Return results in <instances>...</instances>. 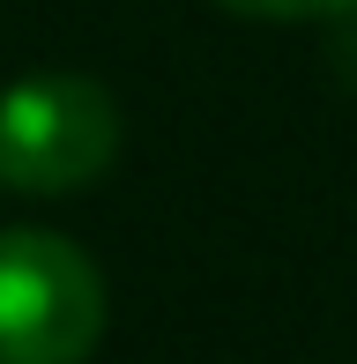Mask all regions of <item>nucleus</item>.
<instances>
[{
	"instance_id": "obj_1",
	"label": "nucleus",
	"mask_w": 357,
	"mask_h": 364,
	"mask_svg": "<svg viewBox=\"0 0 357 364\" xmlns=\"http://www.w3.org/2000/svg\"><path fill=\"white\" fill-rule=\"evenodd\" d=\"M105 342V275L60 230H0V364H90Z\"/></svg>"
},
{
	"instance_id": "obj_2",
	"label": "nucleus",
	"mask_w": 357,
	"mask_h": 364,
	"mask_svg": "<svg viewBox=\"0 0 357 364\" xmlns=\"http://www.w3.org/2000/svg\"><path fill=\"white\" fill-rule=\"evenodd\" d=\"M119 156V105L90 75H23L0 90V186L82 193Z\"/></svg>"
},
{
	"instance_id": "obj_3",
	"label": "nucleus",
	"mask_w": 357,
	"mask_h": 364,
	"mask_svg": "<svg viewBox=\"0 0 357 364\" xmlns=\"http://www.w3.org/2000/svg\"><path fill=\"white\" fill-rule=\"evenodd\" d=\"M231 15H253V23H305V15H335L350 0H216Z\"/></svg>"
}]
</instances>
